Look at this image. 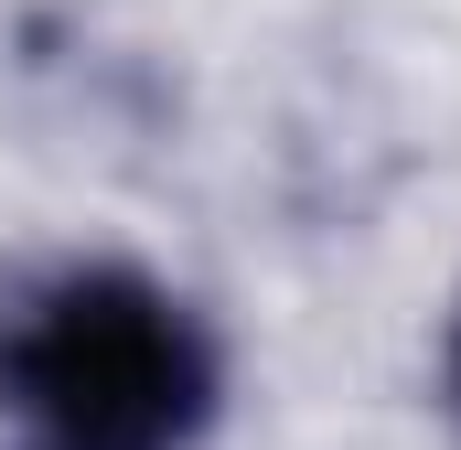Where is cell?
<instances>
[{
  "instance_id": "6da1fadb",
  "label": "cell",
  "mask_w": 461,
  "mask_h": 450,
  "mask_svg": "<svg viewBox=\"0 0 461 450\" xmlns=\"http://www.w3.org/2000/svg\"><path fill=\"white\" fill-rule=\"evenodd\" d=\"M215 343L140 268H54L0 311V397L65 450H172L215 418Z\"/></svg>"
},
{
  "instance_id": "7a4b0ae2",
  "label": "cell",
  "mask_w": 461,
  "mask_h": 450,
  "mask_svg": "<svg viewBox=\"0 0 461 450\" xmlns=\"http://www.w3.org/2000/svg\"><path fill=\"white\" fill-rule=\"evenodd\" d=\"M440 364H451V397H461V311H451V354H440Z\"/></svg>"
}]
</instances>
